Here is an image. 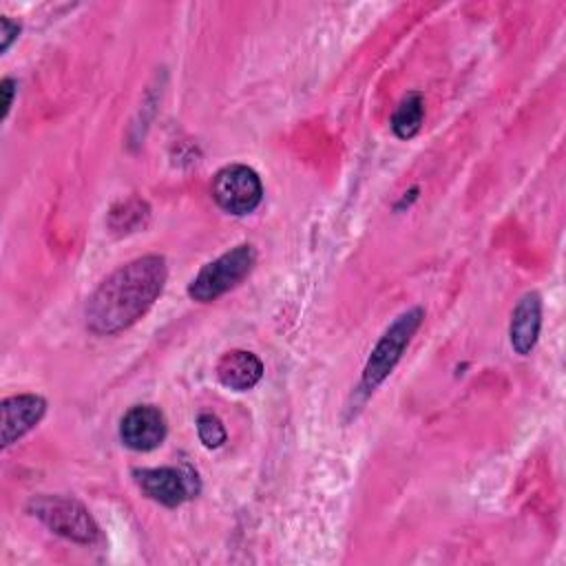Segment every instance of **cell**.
Instances as JSON below:
<instances>
[{
  "label": "cell",
  "mask_w": 566,
  "mask_h": 566,
  "mask_svg": "<svg viewBox=\"0 0 566 566\" xmlns=\"http://www.w3.org/2000/svg\"><path fill=\"white\" fill-rule=\"evenodd\" d=\"M168 270L157 254L139 256L106 276L86 303V325L95 334H117L139 321L161 294Z\"/></svg>",
  "instance_id": "obj_1"
},
{
  "label": "cell",
  "mask_w": 566,
  "mask_h": 566,
  "mask_svg": "<svg viewBox=\"0 0 566 566\" xmlns=\"http://www.w3.org/2000/svg\"><path fill=\"white\" fill-rule=\"evenodd\" d=\"M254 261H256V252L250 243L232 248L230 252L221 254L219 259L210 261L199 270V274L192 279L188 287L190 298L199 303H210L219 298L221 294L239 285L250 274V270L254 268Z\"/></svg>",
  "instance_id": "obj_2"
},
{
  "label": "cell",
  "mask_w": 566,
  "mask_h": 566,
  "mask_svg": "<svg viewBox=\"0 0 566 566\" xmlns=\"http://www.w3.org/2000/svg\"><path fill=\"white\" fill-rule=\"evenodd\" d=\"M422 310L413 307L402 312L389 327L387 332L380 336V340L376 343V347L369 354V360L363 369V382L360 389H365L367 394L374 391L396 367V363L400 360L405 347L409 345L411 336L416 334V329L422 323Z\"/></svg>",
  "instance_id": "obj_3"
},
{
  "label": "cell",
  "mask_w": 566,
  "mask_h": 566,
  "mask_svg": "<svg viewBox=\"0 0 566 566\" xmlns=\"http://www.w3.org/2000/svg\"><path fill=\"white\" fill-rule=\"evenodd\" d=\"M31 513L46 524L53 533L80 542V544H93L99 537V528L91 513L73 497L64 495H40L33 497L29 504Z\"/></svg>",
  "instance_id": "obj_4"
},
{
  "label": "cell",
  "mask_w": 566,
  "mask_h": 566,
  "mask_svg": "<svg viewBox=\"0 0 566 566\" xmlns=\"http://www.w3.org/2000/svg\"><path fill=\"white\" fill-rule=\"evenodd\" d=\"M212 197L226 212L248 214L261 203L263 186L252 168L243 164H232L214 175Z\"/></svg>",
  "instance_id": "obj_5"
},
{
  "label": "cell",
  "mask_w": 566,
  "mask_h": 566,
  "mask_svg": "<svg viewBox=\"0 0 566 566\" xmlns=\"http://www.w3.org/2000/svg\"><path fill=\"white\" fill-rule=\"evenodd\" d=\"M119 438L133 451H150L166 438V418L153 405H137L124 413Z\"/></svg>",
  "instance_id": "obj_6"
},
{
  "label": "cell",
  "mask_w": 566,
  "mask_h": 566,
  "mask_svg": "<svg viewBox=\"0 0 566 566\" xmlns=\"http://www.w3.org/2000/svg\"><path fill=\"white\" fill-rule=\"evenodd\" d=\"M195 475L184 473L175 467H159V469H142L135 471V480L139 489L164 506H179L186 502L195 491Z\"/></svg>",
  "instance_id": "obj_7"
},
{
  "label": "cell",
  "mask_w": 566,
  "mask_h": 566,
  "mask_svg": "<svg viewBox=\"0 0 566 566\" xmlns=\"http://www.w3.org/2000/svg\"><path fill=\"white\" fill-rule=\"evenodd\" d=\"M46 402L35 394L11 396L2 402V447L31 431L44 416Z\"/></svg>",
  "instance_id": "obj_8"
},
{
  "label": "cell",
  "mask_w": 566,
  "mask_h": 566,
  "mask_svg": "<svg viewBox=\"0 0 566 566\" xmlns=\"http://www.w3.org/2000/svg\"><path fill=\"white\" fill-rule=\"evenodd\" d=\"M263 376V363L245 349H232L226 352L217 363V378L234 389V391H248L252 389Z\"/></svg>",
  "instance_id": "obj_9"
},
{
  "label": "cell",
  "mask_w": 566,
  "mask_h": 566,
  "mask_svg": "<svg viewBox=\"0 0 566 566\" xmlns=\"http://www.w3.org/2000/svg\"><path fill=\"white\" fill-rule=\"evenodd\" d=\"M542 327V301L539 294L528 292L520 298L511 318V345L517 354H528L537 340Z\"/></svg>",
  "instance_id": "obj_10"
},
{
  "label": "cell",
  "mask_w": 566,
  "mask_h": 566,
  "mask_svg": "<svg viewBox=\"0 0 566 566\" xmlns=\"http://www.w3.org/2000/svg\"><path fill=\"white\" fill-rule=\"evenodd\" d=\"M422 117H424L422 95L420 93H409L398 104V108H396V113L391 117V128H394V133L400 139H409V137H413L420 130Z\"/></svg>",
  "instance_id": "obj_11"
},
{
  "label": "cell",
  "mask_w": 566,
  "mask_h": 566,
  "mask_svg": "<svg viewBox=\"0 0 566 566\" xmlns=\"http://www.w3.org/2000/svg\"><path fill=\"white\" fill-rule=\"evenodd\" d=\"M197 433L208 449H217L226 442V429L214 413H201L197 418Z\"/></svg>",
  "instance_id": "obj_12"
},
{
  "label": "cell",
  "mask_w": 566,
  "mask_h": 566,
  "mask_svg": "<svg viewBox=\"0 0 566 566\" xmlns=\"http://www.w3.org/2000/svg\"><path fill=\"white\" fill-rule=\"evenodd\" d=\"M0 27H2V51L9 49V44L13 42V38L20 33V24L11 22L9 18H0Z\"/></svg>",
  "instance_id": "obj_13"
},
{
  "label": "cell",
  "mask_w": 566,
  "mask_h": 566,
  "mask_svg": "<svg viewBox=\"0 0 566 566\" xmlns=\"http://www.w3.org/2000/svg\"><path fill=\"white\" fill-rule=\"evenodd\" d=\"M13 80H2V84H0V91H2V95H4V102H2V117H7V113H9V108H11V104H13Z\"/></svg>",
  "instance_id": "obj_14"
}]
</instances>
